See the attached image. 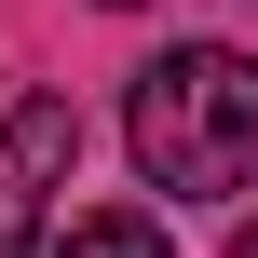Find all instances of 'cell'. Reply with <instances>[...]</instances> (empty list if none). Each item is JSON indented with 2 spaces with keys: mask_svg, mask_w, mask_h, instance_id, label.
<instances>
[{
  "mask_svg": "<svg viewBox=\"0 0 258 258\" xmlns=\"http://www.w3.org/2000/svg\"><path fill=\"white\" fill-rule=\"evenodd\" d=\"M41 258H177V245H163L150 204H95V218H54V245H41Z\"/></svg>",
  "mask_w": 258,
  "mask_h": 258,
  "instance_id": "cell-3",
  "label": "cell"
},
{
  "mask_svg": "<svg viewBox=\"0 0 258 258\" xmlns=\"http://www.w3.org/2000/svg\"><path fill=\"white\" fill-rule=\"evenodd\" d=\"M68 163H82L68 95H27V109L0 122V258H41V245H54V190H68Z\"/></svg>",
  "mask_w": 258,
  "mask_h": 258,
  "instance_id": "cell-2",
  "label": "cell"
},
{
  "mask_svg": "<svg viewBox=\"0 0 258 258\" xmlns=\"http://www.w3.org/2000/svg\"><path fill=\"white\" fill-rule=\"evenodd\" d=\"M231 258H258V218H245V231H231Z\"/></svg>",
  "mask_w": 258,
  "mask_h": 258,
  "instance_id": "cell-4",
  "label": "cell"
},
{
  "mask_svg": "<svg viewBox=\"0 0 258 258\" xmlns=\"http://www.w3.org/2000/svg\"><path fill=\"white\" fill-rule=\"evenodd\" d=\"M122 136H136V177L177 190V204L258 190V54H231V41L150 54L136 95H122Z\"/></svg>",
  "mask_w": 258,
  "mask_h": 258,
  "instance_id": "cell-1",
  "label": "cell"
},
{
  "mask_svg": "<svg viewBox=\"0 0 258 258\" xmlns=\"http://www.w3.org/2000/svg\"><path fill=\"white\" fill-rule=\"evenodd\" d=\"M109 14H136V0H109Z\"/></svg>",
  "mask_w": 258,
  "mask_h": 258,
  "instance_id": "cell-5",
  "label": "cell"
}]
</instances>
